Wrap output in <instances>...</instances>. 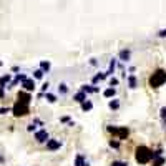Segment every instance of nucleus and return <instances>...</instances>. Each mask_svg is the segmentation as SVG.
Masks as SVG:
<instances>
[{
	"instance_id": "f257e3e1",
	"label": "nucleus",
	"mask_w": 166,
	"mask_h": 166,
	"mask_svg": "<svg viewBox=\"0 0 166 166\" xmlns=\"http://www.w3.org/2000/svg\"><path fill=\"white\" fill-rule=\"evenodd\" d=\"M135 160H136L138 165H148V163L153 160V151L145 145L138 146L136 151H135Z\"/></svg>"
},
{
	"instance_id": "f03ea898",
	"label": "nucleus",
	"mask_w": 166,
	"mask_h": 166,
	"mask_svg": "<svg viewBox=\"0 0 166 166\" xmlns=\"http://www.w3.org/2000/svg\"><path fill=\"white\" fill-rule=\"evenodd\" d=\"M166 83V70H156V72H153V75L150 77V80H148V85H150L151 88H160V87H163Z\"/></svg>"
},
{
	"instance_id": "7ed1b4c3",
	"label": "nucleus",
	"mask_w": 166,
	"mask_h": 166,
	"mask_svg": "<svg viewBox=\"0 0 166 166\" xmlns=\"http://www.w3.org/2000/svg\"><path fill=\"white\" fill-rule=\"evenodd\" d=\"M12 113H13V116H17V118L27 116V115L30 113V105L22 103V101H17V103L12 106Z\"/></svg>"
},
{
	"instance_id": "20e7f679",
	"label": "nucleus",
	"mask_w": 166,
	"mask_h": 166,
	"mask_svg": "<svg viewBox=\"0 0 166 166\" xmlns=\"http://www.w3.org/2000/svg\"><path fill=\"white\" fill-rule=\"evenodd\" d=\"M45 148H47V151H57L62 148V141L57 140V138H50V140L45 143Z\"/></svg>"
},
{
	"instance_id": "39448f33",
	"label": "nucleus",
	"mask_w": 166,
	"mask_h": 166,
	"mask_svg": "<svg viewBox=\"0 0 166 166\" xmlns=\"http://www.w3.org/2000/svg\"><path fill=\"white\" fill-rule=\"evenodd\" d=\"M48 140H50V136H48L47 130H37L35 131V141L37 143H47Z\"/></svg>"
},
{
	"instance_id": "423d86ee",
	"label": "nucleus",
	"mask_w": 166,
	"mask_h": 166,
	"mask_svg": "<svg viewBox=\"0 0 166 166\" xmlns=\"http://www.w3.org/2000/svg\"><path fill=\"white\" fill-rule=\"evenodd\" d=\"M17 101H22V103L30 105V101H32L30 93H28V91H18V95H17Z\"/></svg>"
},
{
	"instance_id": "0eeeda50",
	"label": "nucleus",
	"mask_w": 166,
	"mask_h": 166,
	"mask_svg": "<svg viewBox=\"0 0 166 166\" xmlns=\"http://www.w3.org/2000/svg\"><path fill=\"white\" fill-rule=\"evenodd\" d=\"M22 87H23V90H25V91H28V93H30V91H33V90H35V80H33V78H28V80H25V82L22 83Z\"/></svg>"
},
{
	"instance_id": "6e6552de",
	"label": "nucleus",
	"mask_w": 166,
	"mask_h": 166,
	"mask_svg": "<svg viewBox=\"0 0 166 166\" xmlns=\"http://www.w3.org/2000/svg\"><path fill=\"white\" fill-rule=\"evenodd\" d=\"M128 135H130V130L126 128V126H121V128H118V133H116V140L123 141L128 138Z\"/></svg>"
},
{
	"instance_id": "1a4fd4ad",
	"label": "nucleus",
	"mask_w": 166,
	"mask_h": 166,
	"mask_svg": "<svg viewBox=\"0 0 166 166\" xmlns=\"http://www.w3.org/2000/svg\"><path fill=\"white\" fill-rule=\"evenodd\" d=\"M10 80H12V75H10V73H7V75H4V77L0 78V88H2V90L8 88V85L12 83Z\"/></svg>"
},
{
	"instance_id": "9d476101",
	"label": "nucleus",
	"mask_w": 166,
	"mask_h": 166,
	"mask_svg": "<svg viewBox=\"0 0 166 166\" xmlns=\"http://www.w3.org/2000/svg\"><path fill=\"white\" fill-rule=\"evenodd\" d=\"M87 100H88V96H87V93L82 91V90H80L78 93L73 95V101H77V103H80V105H82L83 101H87Z\"/></svg>"
},
{
	"instance_id": "9b49d317",
	"label": "nucleus",
	"mask_w": 166,
	"mask_h": 166,
	"mask_svg": "<svg viewBox=\"0 0 166 166\" xmlns=\"http://www.w3.org/2000/svg\"><path fill=\"white\" fill-rule=\"evenodd\" d=\"M118 58L121 60V62H130V58H131V50H126V48H123V50H120V53H118Z\"/></svg>"
},
{
	"instance_id": "f8f14e48",
	"label": "nucleus",
	"mask_w": 166,
	"mask_h": 166,
	"mask_svg": "<svg viewBox=\"0 0 166 166\" xmlns=\"http://www.w3.org/2000/svg\"><path fill=\"white\" fill-rule=\"evenodd\" d=\"M126 82H128V88H131V90H135L136 87H138V78H136L133 73H131V75H128Z\"/></svg>"
},
{
	"instance_id": "ddd939ff",
	"label": "nucleus",
	"mask_w": 166,
	"mask_h": 166,
	"mask_svg": "<svg viewBox=\"0 0 166 166\" xmlns=\"http://www.w3.org/2000/svg\"><path fill=\"white\" fill-rule=\"evenodd\" d=\"M103 96L105 98H115V96H116V88H113V87H108V88L105 90L103 91Z\"/></svg>"
},
{
	"instance_id": "4468645a",
	"label": "nucleus",
	"mask_w": 166,
	"mask_h": 166,
	"mask_svg": "<svg viewBox=\"0 0 166 166\" xmlns=\"http://www.w3.org/2000/svg\"><path fill=\"white\" fill-rule=\"evenodd\" d=\"M115 68H116V58H111V60H110V67H108V72H106V75H108V77H111V75H113Z\"/></svg>"
},
{
	"instance_id": "2eb2a0df",
	"label": "nucleus",
	"mask_w": 166,
	"mask_h": 166,
	"mask_svg": "<svg viewBox=\"0 0 166 166\" xmlns=\"http://www.w3.org/2000/svg\"><path fill=\"white\" fill-rule=\"evenodd\" d=\"M58 93L62 95V96H65V95L68 93V85L67 83H58Z\"/></svg>"
},
{
	"instance_id": "dca6fc26",
	"label": "nucleus",
	"mask_w": 166,
	"mask_h": 166,
	"mask_svg": "<svg viewBox=\"0 0 166 166\" xmlns=\"http://www.w3.org/2000/svg\"><path fill=\"white\" fill-rule=\"evenodd\" d=\"M108 106H110V110H113V111H116V110L120 108V100H116V98L110 100V101H108Z\"/></svg>"
},
{
	"instance_id": "f3484780",
	"label": "nucleus",
	"mask_w": 166,
	"mask_h": 166,
	"mask_svg": "<svg viewBox=\"0 0 166 166\" xmlns=\"http://www.w3.org/2000/svg\"><path fill=\"white\" fill-rule=\"evenodd\" d=\"M166 163V160H165V156H158V158H155L153 160V163H151V166H163Z\"/></svg>"
},
{
	"instance_id": "a211bd4d",
	"label": "nucleus",
	"mask_w": 166,
	"mask_h": 166,
	"mask_svg": "<svg viewBox=\"0 0 166 166\" xmlns=\"http://www.w3.org/2000/svg\"><path fill=\"white\" fill-rule=\"evenodd\" d=\"M87 163L85 161V156L83 155H77V158H75V163H73V166H83Z\"/></svg>"
},
{
	"instance_id": "6ab92c4d",
	"label": "nucleus",
	"mask_w": 166,
	"mask_h": 166,
	"mask_svg": "<svg viewBox=\"0 0 166 166\" xmlns=\"http://www.w3.org/2000/svg\"><path fill=\"white\" fill-rule=\"evenodd\" d=\"M91 108H93V103H91L90 100H87V101H83V103H82V110H83V111H90Z\"/></svg>"
},
{
	"instance_id": "aec40b11",
	"label": "nucleus",
	"mask_w": 166,
	"mask_h": 166,
	"mask_svg": "<svg viewBox=\"0 0 166 166\" xmlns=\"http://www.w3.org/2000/svg\"><path fill=\"white\" fill-rule=\"evenodd\" d=\"M80 90H82V91H85L87 95H90V93H93V85H82V87H80Z\"/></svg>"
},
{
	"instance_id": "412c9836",
	"label": "nucleus",
	"mask_w": 166,
	"mask_h": 166,
	"mask_svg": "<svg viewBox=\"0 0 166 166\" xmlns=\"http://www.w3.org/2000/svg\"><path fill=\"white\" fill-rule=\"evenodd\" d=\"M40 68L45 73H48L50 72V68H52V65H50V62H40Z\"/></svg>"
},
{
	"instance_id": "4be33fe9",
	"label": "nucleus",
	"mask_w": 166,
	"mask_h": 166,
	"mask_svg": "<svg viewBox=\"0 0 166 166\" xmlns=\"http://www.w3.org/2000/svg\"><path fill=\"white\" fill-rule=\"evenodd\" d=\"M43 75H45V72H43L42 68H38V70H35V72H33V78H35V80H42V78H43Z\"/></svg>"
},
{
	"instance_id": "5701e85b",
	"label": "nucleus",
	"mask_w": 166,
	"mask_h": 166,
	"mask_svg": "<svg viewBox=\"0 0 166 166\" xmlns=\"http://www.w3.org/2000/svg\"><path fill=\"white\" fill-rule=\"evenodd\" d=\"M45 100H47L48 103H55V101H57V96L53 93H48L47 91V93H45Z\"/></svg>"
},
{
	"instance_id": "b1692460",
	"label": "nucleus",
	"mask_w": 166,
	"mask_h": 166,
	"mask_svg": "<svg viewBox=\"0 0 166 166\" xmlns=\"http://www.w3.org/2000/svg\"><path fill=\"white\" fill-rule=\"evenodd\" d=\"M108 145H110V148H113V150H118V148H120V140H113V138H111V140L108 141Z\"/></svg>"
},
{
	"instance_id": "393cba45",
	"label": "nucleus",
	"mask_w": 166,
	"mask_h": 166,
	"mask_svg": "<svg viewBox=\"0 0 166 166\" xmlns=\"http://www.w3.org/2000/svg\"><path fill=\"white\" fill-rule=\"evenodd\" d=\"M110 166H128V161L115 160V161H111V165H110Z\"/></svg>"
},
{
	"instance_id": "a878e982",
	"label": "nucleus",
	"mask_w": 166,
	"mask_h": 166,
	"mask_svg": "<svg viewBox=\"0 0 166 166\" xmlns=\"http://www.w3.org/2000/svg\"><path fill=\"white\" fill-rule=\"evenodd\" d=\"M106 131H108V133H111L113 136H116V133H118V128H116V126H113V124H108V126H106Z\"/></svg>"
},
{
	"instance_id": "bb28decb",
	"label": "nucleus",
	"mask_w": 166,
	"mask_h": 166,
	"mask_svg": "<svg viewBox=\"0 0 166 166\" xmlns=\"http://www.w3.org/2000/svg\"><path fill=\"white\" fill-rule=\"evenodd\" d=\"M160 118L163 120V123H165V126H166V106H163V108L160 110Z\"/></svg>"
},
{
	"instance_id": "cd10ccee",
	"label": "nucleus",
	"mask_w": 166,
	"mask_h": 166,
	"mask_svg": "<svg viewBox=\"0 0 166 166\" xmlns=\"http://www.w3.org/2000/svg\"><path fill=\"white\" fill-rule=\"evenodd\" d=\"M27 131H28V133H35V131H37V123L27 124Z\"/></svg>"
},
{
	"instance_id": "c85d7f7f",
	"label": "nucleus",
	"mask_w": 166,
	"mask_h": 166,
	"mask_svg": "<svg viewBox=\"0 0 166 166\" xmlns=\"http://www.w3.org/2000/svg\"><path fill=\"white\" fill-rule=\"evenodd\" d=\"M118 83H120V80H118V78H110V87H113V88H115V87H118Z\"/></svg>"
},
{
	"instance_id": "c756f323",
	"label": "nucleus",
	"mask_w": 166,
	"mask_h": 166,
	"mask_svg": "<svg viewBox=\"0 0 166 166\" xmlns=\"http://www.w3.org/2000/svg\"><path fill=\"white\" fill-rule=\"evenodd\" d=\"M48 87H50V83H48V82H45V83H43V85L40 87L42 93H47V91H48Z\"/></svg>"
},
{
	"instance_id": "7c9ffc66",
	"label": "nucleus",
	"mask_w": 166,
	"mask_h": 166,
	"mask_svg": "<svg viewBox=\"0 0 166 166\" xmlns=\"http://www.w3.org/2000/svg\"><path fill=\"white\" fill-rule=\"evenodd\" d=\"M15 78H18V82H20V83H23L25 80H28V78H27V75H23V73H22V75H20V73H17Z\"/></svg>"
},
{
	"instance_id": "2f4dec72",
	"label": "nucleus",
	"mask_w": 166,
	"mask_h": 166,
	"mask_svg": "<svg viewBox=\"0 0 166 166\" xmlns=\"http://www.w3.org/2000/svg\"><path fill=\"white\" fill-rule=\"evenodd\" d=\"M158 37H160V38H165L166 37V28H163V30L158 32Z\"/></svg>"
},
{
	"instance_id": "473e14b6",
	"label": "nucleus",
	"mask_w": 166,
	"mask_h": 166,
	"mask_svg": "<svg viewBox=\"0 0 166 166\" xmlns=\"http://www.w3.org/2000/svg\"><path fill=\"white\" fill-rule=\"evenodd\" d=\"M12 108H0V115H5V113H10Z\"/></svg>"
},
{
	"instance_id": "72a5a7b5",
	"label": "nucleus",
	"mask_w": 166,
	"mask_h": 166,
	"mask_svg": "<svg viewBox=\"0 0 166 166\" xmlns=\"http://www.w3.org/2000/svg\"><path fill=\"white\" fill-rule=\"evenodd\" d=\"M60 121H62V123H70V116H62Z\"/></svg>"
},
{
	"instance_id": "f704fd0d",
	"label": "nucleus",
	"mask_w": 166,
	"mask_h": 166,
	"mask_svg": "<svg viewBox=\"0 0 166 166\" xmlns=\"http://www.w3.org/2000/svg\"><path fill=\"white\" fill-rule=\"evenodd\" d=\"M90 65H93L95 67V65H96V58H91V60H90Z\"/></svg>"
},
{
	"instance_id": "c9c22d12",
	"label": "nucleus",
	"mask_w": 166,
	"mask_h": 166,
	"mask_svg": "<svg viewBox=\"0 0 166 166\" xmlns=\"http://www.w3.org/2000/svg\"><path fill=\"white\" fill-rule=\"evenodd\" d=\"M98 91H100V88L96 87V85H93V93H98Z\"/></svg>"
},
{
	"instance_id": "e433bc0d",
	"label": "nucleus",
	"mask_w": 166,
	"mask_h": 166,
	"mask_svg": "<svg viewBox=\"0 0 166 166\" xmlns=\"http://www.w3.org/2000/svg\"><path fill=\"white\" fill-rule=\"evenodd\" d=\"M4 96H5V93H4V90L0 88V98H4Z\"/></svg>"
},
{
	"instance_id": "4c0bfd02",
	"label": "nucleus",
	"mask_w": 166,
	"mask_h": 166,
	"mask_svg": "<svg viewBox=\"0 0 166 166\" xmlns=\"http://www.w3.org/2000/svg\"><path fill=\"white\" fill-rule=\"evenodd\" d=\"M83 166H90V163H88V161H87V163H85V165H83Z\"/></svg>"
},
{
	"instance_id": "58836bf2",
	"label": "nucleus",
	"mask_w": 166,
	"mask_h": 166,
	"mask_svg": "<svg viewBox=\"0 0 166 166\" xmlns=\"http://www.w3.org/2000/svg\"><path fill=\"white\" fill-rule=\"evenodd\" d=\"M2 65H4V63H2V62H0V67H2Z\"/></svg>"
}]
</instances>
